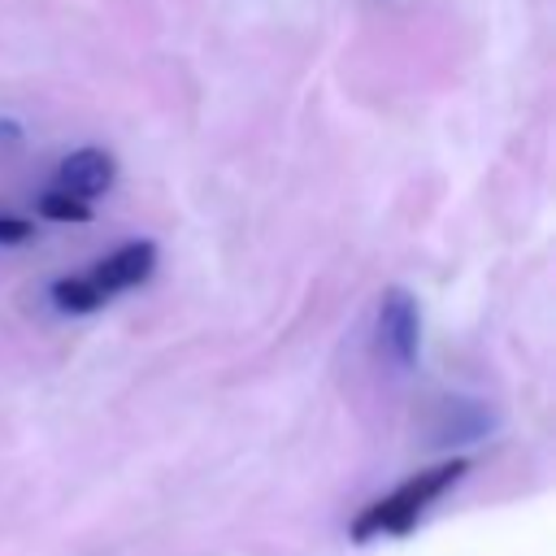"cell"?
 I'll return each instance as SVG.
<instances>
[{"label": "cell", "instance_id": "1", "mask_svg": "<svg viewBox=\"0 0 556 556\" xmlns=\"http://www.w3.org/2000/svg\"><path fill=\"white\" fill-rule=\"evenodd\" d=\"M156 269V243L152 239H126L83 274H65L48 287V300L56 313H96L100 304L117 300L122 291L148 282Z\"/></svg>", "mask_w": 556, "mask_h": 556}, {"label": "cell", "instance_id": "2", "mask_svg": "<svg viewBox=\"0 0 556 556\" xmlns=\"http://www.w3.org/2000/svg\"><path fill=\"white\" fill-rule=\"evenodd\" d=\"M460 473H465V460H443V465H430V469L413 473L408 482H400L391 495L374 500V504L356 517V534H361V539H374V534H404Z\"/></svg>", "mask_w": 556, "mask_h": 556}, {"label": "cell", "instance_id": "3", "mask_svg": "<svg viewBox=\"0 0 556 556\" xmlns=\"http://www.w3.org/2000/svg\"><path fill=\"white\" fill-rule=\"evenodd\" d=\"M378 348L395 365H413L421 348V308L404 287H387L378 300Z\"/></svg>", "mask_w": 556, "mask_h": 556}, {"label": "cell", "instance_id": "4", "mask_svg": "<svg viewBox=\"0 0 556 556\" xmlns=\"http://www.w3.org/2000/svg\"><path fill=\"white\" fill-rule=\"evenodd\" d=\"M113 174H117V165H113V156L104 148H78V152H70L56 165V178H52L48 191H56V195L78 200V204L91 208V200L113 187Z\"/></svg>", "mask_w": 556, "mask_h": 556}, {"label": "cell", "instance_id": "5", "mask_svg": "<svg viewBox=\"0 0 556 556\" xmlns=\"http://www.w3.org/2000/svg\"><path fill=\"white\" fill-rule=\"evenodd\" d=\"M39 213L52 217V222H87V217H91L87 204L65 200V195H56V191H43V195H39Z\"/></svg>", "mask_w": 556, "mask_h": 556}, {"label": "cell", "instance_id": "6", "mask_svg": "<svg viewBox=\"0 0 556 556\" xmlns=\"http://www.w3.org/2000/svg\"><path fill=\"white\" fill-rule=\"evenodd\" d=\"M26 239H30V222L0 213V243H4V248H17V243H26Z\"/></svg>", "mask_w": 556, "mask_h": 556}]
</instances>
